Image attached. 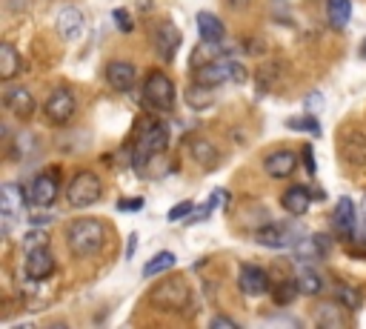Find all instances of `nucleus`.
Returning <instances> with one entry per match:
<instances>
[{"mask_svg": "<svg viewBox=\"0 0 366 329\" xmlns=\"http://www.w3.org/2000/svg\"><path fill=\"white\" fill-rule=\"evenodd\" d=\"M106 243V226L98 218H78L66 226V246L75 258H92Z\"/></svg>", "mask_w": 366, "mask_h": 329, "instance_id": "f257e3e1", "label": "nucleus"}, {"mask_svg": "<svg viewBox=\"0 0 366 329\" xmlns=\"http://www.w3.org/2000/svg\"><path fill=\"white\" fill-rule=\"evenodd\" d=\"M166 144H169V126L164 120H149L135 144V158H132L135 169H143L155 155H161L166 149Z\"/></svg>", "mask_w": 366, "mask_h": 329, "instance_id": "f03ea898", "label": "nucleus"}, {"mask_svg": "<svg viewBox=\"0 0 366 329\" xmlns=\"http://www.w3.org/2000/svg\"><path fill=\"white\" fill-rule=\"evenodd\" d=\"M101 195H103L101 178L95 172H86V169L78 172L66 186V201H69V207H75V209H86V207L98 204Z\"/></svg>", "mask_w": 366, "mask_h": 329, "instance_id": "7ed1b4c3", "label": "nucleus"}, {"mask_svg": "<svg viewBox=\"0 0 366 329\" xmlns=\"http://www.w3.org/2000/svg\"><path fill=\"white\" fill-rule=\"evenodd\" d=\"M143 103L155 112H172L175 109V83L164 72H152L143 81Z\"/></svg>", "mask_w": 366, "mask_h": 329, "instance_id": "20e7f679", "label": "nucleus"}, {"mask_svg": "<svg viewBox=\"0 0 366 329\" xmlns=\"http://www.w3.org/2000/svg\"><path fill=\"white\" fill-rule=\"evenodd\" d=\"M198 75V83H206V86H217V83H224V81H235V83H244L246 81V69L241 63L229 60V57H215L212 63H206L203 69L195 72Z\"/></svg>", "mask_w": 366, "mask_h": 329, "instance_id": "39448f33", "label": "nucleus"}, {"mask_svg": "<svg viewBox=\"0 0 366 329\" xmlns=\"http://www.w3.org/2000/svg\"><path fill=\"white\" fill-rule=\"evenodd\" d=\"M149 301L158 306V309H166V312H181L189 301V287L183 278H169L164 281L161 287H155L149 292Z\"/></svg>", "mask_w": 366, "mask_h": 329, "instance_id": "423d86ee", "label": "nucleus"}, {"mask_svg": "<svg viewBox=\"0 0 366 329\" xmlns=\"http://www.w3.org/2000/svg\"><path fill=\"white\" fill-rule=\"evenodd\" d=\"M75 95H72V89H66V86H57L49 98H46V106H43V112H46V117L55 123V126H63V123H69L72 120V115H75Z\"/></svg>", "mask_w": 366, "mask_h": 329, "instance_id": "0eeeda50", "label": "nucleus"}, {"mask_svg": "<svg viewBox=\"0 0 366 329\" xmlns=\"http://www.w3.org/2000/svg\"><path fill=\"white\" fill-rule=\"evenodd\" d=\"M23 270L32 281H46L55 272V255L49 252V246H32L26 249V260H23Z\"/></svg>", "mask_w": 366, "mask_h": 329, "instance_id": "6e6552de", "label": "nucleus"}, {"mask_svg": "<svg viewBox=\"0 0 366 329\" xmlns=\"http://www.w3.org/2000/svg\"><path fill=\"white\" fill-rule=\"evenodd\" d=\"M23 189L18 183H4V189H0V212H4V232L9 235L12 229V221L23 215Z\"/></svg>", "mask_w": 366, "mask_h": 329, "instance_id": "1a4fd4ad", "label": "nucleus"}, {"mask_svg": "<svg viewBox=\"0 0 366 329\" xmlns=\"http://www.w3.org/2000/svg\"><path fill=\"white\" fill-rule=\"evenodd\" d=\"M338 144H341V158L349 166H363L366 163V132L346 129V132H341Z\"/></svg>", "mask_w": 366, "mask_h": 329, "instance_id": "9d476101", "label": "nucleus"}, {"mask_svg": "<svg viewBox=\"0 0 366 329\" xmlns=\"http://www.w3.org/2000/svg\"><path fill=\"white\" fill-rule=\"evenodd\" d=\"M57 192H60V178H57V172L52 169V172H43V175H38V178L32 180V186H29V201H32L35 207H52L55 197H57Z\"/></svg>", "mask_w": 366, "mask_h": 329, "instance_id": "9b49d317", "label": "nucleus"}, {"mask_svg": "<svg viewBox=\"0 0 366 329\" xmlns=\"http://www.w3.org/2000/svg\"><path fill=\"white\" fill-rule=\"evenodd\" d=\"M255 241L261 246H269V249H286V246H298L301 238H295V229H289V226H263L255 232Z\"/></svg>", "mask_w": 366, "mask_h": 329, "instance_id": "f8f14e48", "label": "nucleus"}, {"mask_svg": "<svg viewBox=\"0 0 366 329\" xmlns=\"http://www.w3.org/2000/svg\"><path fill=\"white\" fill-rule=\"evenodd\" d=\"M106 81L115 92H132L137 83V69L126 60H112L106 66Z\"/></svg>", "mask_w": 366, "mask_h": 329, "instance_id": "ddd939ff", "label": "nucleus"}, {"mask_svg": "<svg viewBox=\"0 0 366 329\" xmlns=\"http://www.w3.org/2000/svg\"><path fill=\"white\" fill-rule=\"evenodd\" d=\"M269 275L261 270V267H252V263H246V267H241V275H238V287L244 295L249 298H258L263 292H269Z\"/></svg>", "mask_w": 366, "mask_h": 329, "instance_id": "4468645a", "label": "nucleus"}, {"mask_svg": "<svg viewBox=\"0 0 366 329\" xmlns=\"http://www.w3.org/2000/svg\"><path fill=\"white\" fill-rule=\"evenodd\" d=\"M263 169H266L269 178L283 180V178H289L292 172L298 169V155H295V152H286V149H278V152H272V155L263 161Z\"/></svg>", "mask_w": 366, "mask_h": 329, "instance_id": "2eb2a0df", "label": "nucleus"}, {"mask_svg": "<svg viewBox=\"0 0 366 329\" xmlns=\"http://www.w3.org/2000/svg\"><path fill=\"white\" fill-rule=\"evenodd\" d=\"M312 201H315L312 189H307V186H289V189L280 195V207H283L289 215H307V209H309Z\"/></svg>", "mask_w": 366, "mask_h": 329, "instance_id": "dca6fc26", "label": "nucleus"}, {"mask_svg": "<svg viewBox=\"0 0 366 329\" xmlns=\"http://www.w3.org/2000/svg\"><path fill=\"white\" fill-rule=\"evenodd\" d=\"M55 29H57V35H60L63 40H75V37L81 35V29H84V15H81V9L63 6L60 15H57V21H55Z\"/></svg>", "mask_w": 366, "mask_h": 329, "instance_id": "f3484780", "label": "nucleus"}, {"mask_svg": "<svg viewBox=\"0 0 366 329\" xmlns=\"http://www.w3.org/2000/svg\"><path fill=\"white\" fill-rule=\"evenodd\" d=\"M4 106L15 115V117H29L32 112H35V98H32V92L29 89H23V86H15V89H9L6 95H4Z\"/></svg>", "mask_w": 366, "mask_h": 329, "instance_id": "a211bd4d", "label": "nucleus"}, {"mask_svg": "<svg viewBox=\"0 0 366 329\" xmlns=\"http://www.w3.org/2000/svg\"><path fill=\"white\" fill-rule=\"evenodd\" d=\"M189 152L195 158L198 166H203L206 172H212L217 163H221V152H217V146L212 141H203V138H195L189 141Z\"/></svg>", "mask_w": 366, "mask_h": 329, "instance_id": "6ab92c4d", "label": "nucleus"}, {"mask_svg": "<svg viewBox=\"0 0 366 329\" xmlns=\"http://www.w3.org/2000/svg\"><path fill=\"white\" fill-rule=\"evenodd\" d=\"M152 40H155V49L164 54V60H172L175 52H178V46H181V32L172 23H164V26L155 29Z\"/></svg>", "mask_w": 366, "mask_h": 329, "instance_id": "aec40b11", "label": "nucleus"}, {"mask_svg": "<svg viewBox=\"0 0 366 329\" xmlns=\"http://www.w3.org/2000/svg\"><path fill=\"white\" fill-rule=\"evenodd\" d=\"M198 32H200V40H206V43H221L227 35V26L212 12H198Z\"/></svg>", "mask_w": 366, "mask_h": 329, "instance_id": "412c9836", "label": "nucleus"}, {"mask_svg": "<svg viewBox=\"0 0 366 329\" xmlns=\"http://www.w3.org/2000/svg\"><path fill=\"white\" fill-rule=\"evenodd\" d=\"M21 72V54L12 43H0V78L12 81Z\"/></svg>", "mask_w": 366, "mask_h": 329, "instance_id": "4be33fe9", "label": "nucleus"}, {"mask_svg": "<svg viewBox=\"0 0 366 329\" xmlns=\"http://www.w3.org/2000/svg\"><path fill=\"white\" fill-rule=\"evenodd\" d=\"M326 18L332 29H346L352 21V0H326Z\"/></svg>", "mask_w": 366, "mask_h": 329, "instance_id": "5701e85b", "label": "nucleus"}, {"mask_svg": "<svg viewBox=\"0 0 366 329\" xmlns=\"http://www.w3.org/2000/svg\"><path fill=\"white\" fill-rule=\"evenodd\" d=\"M335 229L343 232V235H352L355 232V204L349 197H341L338 207H335Z\"/></svg>", "mask_w": 366, "mask_h": 329, "instance_id": "b1692460", "label": "nucleus"}, {"mask_svg": "<svg viewBox=\"0 0 366 329\" xmlns=\"http://www.w3.org/2000/svg\"><path fill=\"white\" fill-rule=\"evenodd\" d=\"M298 289H301V295H318L321 289H324V278L315 272V270H298Z\"/></svg>", "mask_w": 366, "mask_h": 329, "instance_id": "393cba45", "label": "nucleus"}, {"mask_svg": "<svg viewBox=\"0 0 366 329\" xmlns=\"http://www.w3.org/2000/svg\"><path fill=\"white\" fill-rule=\"evenodd\" d=\"M172 267H175V255H172V252H158V255L143 267V278H155V275H161V272H169Z\"/></svg>", "mask_w": 366, "mask_h": 329, "instance_id": "a878e982", "label": "nucleus"}, {"mask_svg": "<svg viewBox=\"0 0 366 329\" xmlns=\"http://www.w3.org/2000/svg\"><path fill=\"white\" fill-rule=\"evenodd\" d=\"M186 103H189L192 109H206V106L212 103V92H209V86H206V83H195V86H189V89H186Z\"/></svg>", "mask_w": 366, "mask_h": 329, "instance_id": "bb28decb", "label": "nucleus"}, {"mask_svg": "<svg viewBox=\"0 0 366 329\" xmlns=\"http://www.w3.org/2000/svg\"><path fill=\"white\" fill-rule=\"evenodd\" d=\"M318 323L321 326H343V306H338V304H326V306H321L318 309Z\"/></svg>", "mask_w": 366, "mask_h": 329, "instance_id": "cd10ccee", "label": "nucleus"}, {"mask_svg": "<svg viewBox=\"0 0 366 329\" xmlns=\"http://www.w3.org/2000/svg\"><path fill=\"white\" fill-rule=\"evenodd\" d=\"M335 301H338V304H343V306H346V309H352V312H355V309H360V292H358L355 287H346V284H343V287H338V289H335Z\"/></svg>", "mask_w": 366, "mask_h": 329, "instance_id": "c85d7f7f", "label": "nucleus"}, {"mask_svg": "<svg viewBox=\"0 0 366 329\" xmlns=\"http://www.w3.org/2000/svg\"><path fill=\"white\" fill-rule=\"evenodd\" d=\"M298 281H283L278 289H275V304H280V306H286L289 301H295L298 298Z\"/></svg>", "mask_w": 366, "mask_h": 329, "instance_id": "c756f323", "label": "nucleus"}, {"mask_svg": "<svg viewBox=\"0 0 366 329\" xmlns=\"http://www.w3.org/2000/svg\"><path fill=\"white\" fill-rule=\"evenodd\" d=\"M286 126L289 129H301V132H312V135H321V126L315 123V117H292V120H286Z\"/></svg>", "mask_w": 366, "mask_h": 329, "instance_id": "7c9ffc66", "label": "nucleus"}, {"mask_svg": "<svg viewBox=\"0 0 366 329\" xmlns=\"http://www.w3.org/2000/svg\"><path fill=\"white\" fill-rule=\"evenodd\" d=\"M192 212H195V204H192V201H183V204H178V207H172L166 218H169L172 224H178V221H183V218H186V215H192Z\"/></svg>", "mask_w": 366, "mask_h": 329, "instance_id": "2f4dec72", "label": "nucleus"}, {"mask_svg": "<svg viewBox=\"0 0 366 329\" xmlns=\"http://www.w3.org/2000/svg\"><path fill=\"white\" fill-rule=\"evenodd\" d=\"M209 326H212V329H224V326L238 329V321H232V318H227V315H215V318L209 321Z\"/></svg>", "mask_w": 366, "mask_h": 329, "instance_id": "473e14b6", "label": "nucleus"}, {"mask_svg": "<svg viewBox=\"0 0 366 329\" xmlns=\"http://www.w3.org/2000/svg\"><path fill=\"white\" fill-rule=\"evenodd\" d=\"M118 209H120V212H137V209H143V197H132V201H120V204H118Z\"/></svg>", "mask_w": 366, "mask_h": 329, "instance_id": "72a5a7b5", "label": "nucleus"}, {"mask_svg": "<svg viewBox=\"0 0 366 329\" xmlns=\"http://www.w3.org/2000/svg\"><path fill=\"white\" fill-rule=\"evenodd\" d=\"M112 18L118 21V26H120L123 32H132V23H129V18H126V12H123V9H115V12H112Z\"/></svg>", "mask_w": 366, "mask_h": 329, "instance_id": "f704fd0d", "label": "nucleus"}, {"mask_svg": "<svg viewBox=\"0 0 366 329\" xmlns=\"http://www.w3.org/2000/svg\"><path fill=\"white\" fill-rule=\"evenodd\" d=\"M301 158H304L307 172H309V175H315V169H318V166H315V158H312V149H309V146H304V155H301Z\"/></svg>", "mask_w": 366, "mask_h": 329, "instance_id": "c9c22d12", "label": "nucleus"}, {"mask_svg": "<svg viewBox=\"0 0 366 329\" xmlns=\"http://www.w3.org/2000/svg\"><path fill=\"white\" fill-rule=\"evenodd\" d=\"M23 241H26V246L32 249V246H40V241H43V235H40V232H29V235H26Z\"/></svg>", "mask_w": 366, "mask_h": 329, "instance_id": "e433bc0d", "label": "nucleus"}, {"mask_svg": "<svg viewBox=\"0 0 366 329\" xmlns=\"http://www.w3.org/2000/svg\"><path fill=\"white\" fill-rule=\"evenodd\" d=\"M227 4H229L235 12H244V9L249 6V0H227Z\"/></svg>", "mask_w": 366, "mask_h": 329, "instance_id": "4c0bfd02", "label": "nucleus"}, {"mask_svg": "<svg viewBox=\"0 0 366 329\" xmlns=\"http://www.w3.org/2000/svg\"><path fill=\"white\" fill-rule=\"evenodd\" d=\"M135 243H137V235H132V238H129V252H126L129 258H132V252H135Z\"/></svg>", "mask_w": 366, "mask_h": 329, "instance_id": "58836bf2", "label": "nucleus"}, {"mask_svg": "<svg viewBox=\"0 0 366 329\" xmlns=\"http://www.w3.org/2000/svg\"><path fill=\"white\" fill-rule=\"evenodd\" d=\"M360 52H363V57H366V40H363V46H360Z\"/></svg>", "mask_w": 366, "mask_h": 329, "instance_id": "ea45409f", "label": "nucleus"}]
</instances>
